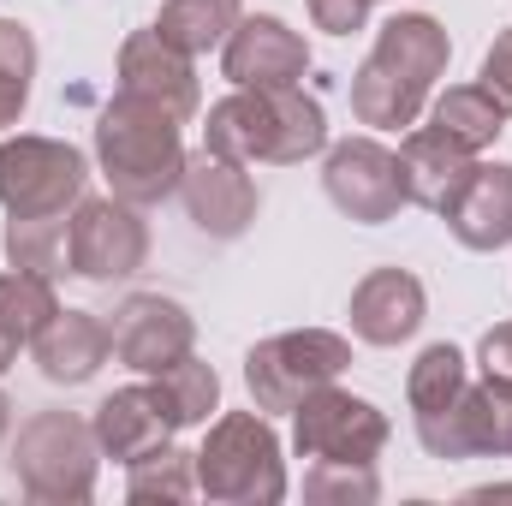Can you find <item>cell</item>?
Listing matches in <instances>:
<instances>
[{"instance_id": "cell-9", "label": "cell", "mask_w": 512, "mask_h": 506, "mask_svg": "<svg viewBox=\"0 0 512 506\" xmlns=\"http://www.w3.org/2000/svg\"><path fill=\"white\" fill-rule=\"evenodd\" d=\"M149 256V233L126 197H90L66 221V268L84 280H126Z\"/></svg>"}, {"instance_id": "cell-3", "label": "cell", "mask_w": 512, "mask_h": 506, "mask_svg": "<svg viewBox=\"0 0 512 506\" xmlns=\"http://www.w3.org/2000/svg\"><path fill=\"white\" fill-rule=\"evenodd\" d=\"M96 155H102L114 197H126V203H161L185 173L179 120L131 90H120V102H108V114L96 126Z\"/></svg>"}, {"instance_id": "cell-28", "label": "cell", "mask_w": 512, "mask_h": 506, "mask_svg": "<svg viewBox=\"0 0 512 506\" xmlns=\"http://www.w3.org/2000/svg\"><path fill=\"white\" fill-rule=\"evenodd\" d=\"M191 489H197V465L185 459V453H173V447H161V453H149V459H137L131 465V501H191Z\"/></svg>"}, {"instance_id": "cell-10", "label": "cell", "mask_w": 512, "mask_h": 506, "mask_svg": "<svg viewBox=\"0 0 512 506\" xmlns=\"http://www.w3.org/2000/svg\"><path fill=\"white\" fill-rule=\"evenodd\" d=\"M328 197L334 209H346L352 221L376 227V221H393L411 197H405V173H399V155L370 143V137H352L328 155Z\"/></svg>"}, {"instance_id": "cell-31", "label": "cell", "mask_w": 512, "mask_h": 506, "mask_svg": "<svg viewBox=\"0 0 512 506\" xmlns=\"http://www.w3.org/2000/svg\"><path fill=\"white\" fill-rule=\"evenodd\" d=\"M483 90L512 114V30L495 36V48H489V60H483Z\"/></svg>"}, {"instance_id": "cell-7", "label": "cell", "mask_w": 512, "mask_h": 506, "mask_svg": "<svg viewBox=\"0 0 512 506\" xmlns=\"http://www.w3.org/2000/svg\"><path fill=\"white\" fill-rule=\"evenodd\" d=\"M292 417V447L310 465H376V453L387 447V417L370 399L340 393L334 381L304 393Z\"/></svg>"}, {"instance_id": "cell-2", "label": "cell", "mask_w": 512, "mask_h": 506, "mask_svg": "<svg viewBox=\"0 0 512 506\" xmlns=\"http://www.w3.org/2000/svg\"><path fill=\"white\" fill-rule=\"evenodd\" d=\"M322 143H328L322 108L310 96H298V84L239 90V96L215 102L209 126H203V149L233 155V161H274V167H292V161L316 155Z\"/></svg>"}, {"instance_id": "cell-21", "label": "cell", "mask_w": 512, "mask_h": 506, "mask_svg": "<svg viewBox=\"0 0 512 506\" xmlns=\"http://www.w3.org/2000/svg\"><path fill=\"white\" fill-rule=\"evenodd\" d=\"M471 453H512V381L489 376L477 387H465L459 399V459Z\"/></svg>"}, {"instance_id": "cell-20", "label": "cell", "mask_w": 512, "mask_h": 506, "mask_svg": "<svg viewBox=\"0 0 512 506\" xmlns=\"http://www.w3.org/2000/svg\"><path fill=\"white\" fill-rule=\"evenodd\" d=\"M477 161H471V149H459L453 137H441L435 126L411 131L405 137V149H399V173H405V197L411 203H423V209H447V197L465 185V173H471Z\"/></svg>"}, {"instance_id": "cell-6", "label": "cell", "mask_w": 512, "mask_h": 506, "mask_svg": "<svg viewBox=\"0 0 512 506\" xmlns=\"http://www.w3.org/2000/svg\"><path fill=\"white\" fill-rule=\"evenodd\" d=\"M352 364V346L328 328H304V334H274L245 358V387H251L256 411H298L304 393L328 387Z\"/></svg>"}, {"instance_id": "cell-11", "label": "cell", "mask_w": 512, "mask_h": 506, "mask_svg": "<svg viewBox=\"0 0 512 506\" xmlns=\"http://www.w3.org/2000/svg\"><path fill=\"white\" fill-rule=\"evenodd\" d=\"M179 191H185L191 221L209 239H239L256 221V185H251V173H245V161H233V155L203 149L197 161H185Z\"/></svg>"}, {"instance_id": "cell-23", "label": "cell", "mask_w": 512, "mask_h": 506, "mask_svg": "<svg viewBox=\"0 0 512 506\" xmlns=\"http://www.w3.org/2000/svg\"><path fill=\"white\" fill-rule=\"evenodd\" d=\"M435 131L477 155V149H489V143L507 131V108H501L483 84H459V90H447V96L435 102Z\"/></svg>"}, {"instance_id": "cell-33", "label": "cell", "mask_w": 512, "mask_h": 506, "mask_svg": "<svg viewBox=\"0 0 512 506\" xmlns=\"http://www.w3.org/2000/svg\"><path fill=\"white\" fill-rule=\"evenodd\" d=\"M12 358H18V340H12V334H6V328H0V370H6V364H12Z\"/></svg>"}, {"instance_id": "cell-19", "label": "cell", "mask_w": 512, "mask_h": 506, "mask_svg": "<svg viewBox=\"0 0 512 506\" xmlns=\"http://www.w3.org/2000/svg\"><path fill=\"white\" fill-rule=\"evenodd\" d=\"M36 364H42V376L48 381H90L108 358H114V334H108V322H96L90 310H60L36 340Z\"/></svg>"}, {"instance_id": "cell-5", "label": "cell", "mask_w": 512, "mask_h": 506, "mask_svg": "<svg viewBox=\"0 0 512 506\" xmlns=\"http://www.w3.org/2000/svg\"><path fill=\"white\" fill-rule=\"evenodd\" d=\"M12 471L36 501H90L96 495V429L66 411H42L18 429Z\"/></svg>"}, {"instance_id": "cell-29", "label": "cell", "mask_w": 512, "mask_h": 506, "mask_svg": "<svg viewBox=\"0 0 512 506\" xmlns=\"http://www.w3.org/2000/svg\"><path fill=\"white\" fill-rule=\"evenodd\" d=\"M310 501H376V465H310Z\"/></svg>"}, {"instance_id": "cell-27", "label": "cell", "mask_w": 512, "mask_h": 506, "mask_svg": "<svg viewBox=\"0 0 512 506\" xmlns=\"http://www.w3.org/2000/svg\"><path fill=\"white\" fill-rule=\"evenodd\" d=\"M6 256H12V268L60 274V262H66V215H30V221H12V227H6Z\"/></svg>"}, {"instance_id": "cell-30", "label": "cell", "mask_w": 512, "mask_h": 506, "mask_svg": "<svg viewBox=\"0 0 512 506\" xmlns=\"http://www.w3.org/2000/svg\"><path fill=\"white\" fill-rule=\"evenodd\" d=\"M310 18H316V30H328V36H352V30L370 18V0H310Z\"/></svg>"}, {"instance_id": "cell-4", "label": "cell", "mask_w": 512, "mask_h": 506, "mask_svg": "<svg viewBox=\"0 0 512 506\" xmlns=\"http://www.w3.org/2000/svg\"><path fill=\"white\" fill-rule=\"evenodd\" d=\"M197 465V489L209 501L227 506H274L286 495V471H280V441L256 411H233L209 429Z\"/></svg>"}, {"instance_id": "cell-18", "label": "cell", "mask_w": 512, "mask_h": 506, "mask_svg": "<svg viewBox=\"0 0 512 506\" xmlns=\"http://www.w3.org/2000/svg\"><path fill=\"white\" fill-rule=\"evenodd\" d=\"M417 322H423V286L405 268H376V274L358 280V292H352V328H358V340L399 346V340L417 334Z\"/></svg>"}, {"instance_id": "cell-1", "label": "cell", "mask_w": 512, "mask_h": 506, "mask_svg": "<svg viewBox=\"0 0 512 506\" xmlns=\"http://www.w3.org/2000/svg\"><path fill=\"white\" fill-rule=\"evenodd\" d=\"M447 30L423 12H399L387 18L376 36V54L364 60V72L352 78V108L364 126H411L429 84L447 72Z\"/></svg>"}, {"instance_id": "cell-24", "label": "cell", "mask_w": 512, "mask_h": 506, "mask_svg": "<svg viewBox=\"0 0 512 506\" xmlns=\"http://www.w3.org/2000/svg\"><path fill=\"white\" fill-rule=\"evenodd\" d=\"M54 316H60V304H54L48 274H30V268L0 274V328H6L18 346H30Z\"/></svg>"}, {"instance_id": "cell-17", "label": "cell", "mask_w": 512, "mask_h": 506, "mask_svg": "<svg viewBox=\"0 0 512 506\" xmlns=\"http://www.w3.org/2000/svg\"><path fill=\"white\" fill-rule=\"evenodd\" d=\"M441 215H447L453 239L471 245V251L512 245V167H471Z\"/></svg>"}, {"instance_id": "cell-32", "label": "cell", "mask_w": 512, "mask_h": 506, "mask_svg": "<svg viewBox=\"0 0 512 506\" xmlns=\"http://www.w3.org/2000/svg\"><path fill=\"white\" fill-rule=\"evenodd\" d=\"M483 370L512 381V322H501V328H489V334H483Z\"/></svg>"}, {"instance_id": "cell-25", "label": "cell", "mask_w": 512, "mask_h": 506, "mask_svg": "<svg viewBox=\"0 0 512 506\" xmlns=\"http://www.w3.org/2000/svg\"><path fill=\"white\" fill-rule=\"evenodd\" d=\"M155 387H161L167 411L179 417V429L209 423V411H215V399H221V381H215V370H209V364H197L191 352H185L179 364H167V370L155 376Z\"/></svg>"}, {"instance_id": "cell-34", "label": "cell", "mask_w": 512, "mask_h": 506, "mask_svg": "<svg viewBox=\"0 0 512 506\" xmlns=\"http://www.w3.org/2000/svg\"><path fill=\"white\" fill-rule=\"evenodd\" d=\"M0 435H6V399H0Z\"/></svg>"}, {"instance_id": "cell-8", "label": "cell", "mask_w": 512, "mask_h": 506, "mask_svg": "<svg viewBox=\"0 0 512 506\" xmlns=\"http://www.w3.org/2000/svg\"><path fill=\"white\" fill-rule=\"evenodd\" d=\"M84 191V155L54 137H6L0 143V203L12 221L66 215Z\"/></svg>"}, {"instance_id": "cell-22", "label": "cell", "mask_w": 512, "mask_h": 506, "mask_svg": "<svg viewBox=\"0 0 512 506\" xmlns=\"http://www.w3.org/2000/svg\"><path fill=\"white\" fill-rule=\"evenodd\" d=\"M233 24H239V0H167L161 18H155L161 42H173L179 54H209V48H221V42L233 36Z\"/></svg>"}, {"instance_id": "cell-12", "label": "cell", "mask_w": 512, "mask_h": 506, "mask_svg": "<svg viewBox=\"0 0 512 506\" xmlns=\"http://www.w3.org/2000/svg\"><path fill=\"white\" fill-rule=\"evenodd\" d=\"M108 334H114V358L137 370V376H161L167 364H179L185 352H191V316L173 304V298H155V292H143V298H126L120 304V316L108 322Z\"/></svg>"}, {"instance_id": "cell-14", "label": "cell", "mask_w": 512, "mask_h": 506, "mask_svg": "<svg viewBox=\"0 0 512 506\" xmlns=\"http://www.w3.org/2000/svg\"><path fill=\"white\" fill-rule=\"evenodd\" d=\"M221 66L239 90H280V84H298L310 72V48L280 18H239Z\"/></svg>"}, {"instance_id": "cell-16", "label": "cell", "mask_w": 512, "mask_h": 506, "mask_svg": "<svg viewBox=\"0 0 512 506\" xmlns=\"http://www.w3.org/2000/svg\"><path fill=\"white\" fill-rule=\"evenodd\" d=\"M120 90L167 108L173 120H191L197 114V72H191V54H179L173 42H161V30H137L126 48H120Z\"/></svg>"}, {"instance_id": "cell-15", "label": "cell", "mask_w": 512, "mask_h": 506, "mask_svg": "<svg viewBox=\"0 0 512 506\" xmlns=\"http://www.w3.org/2000/svg\"><path fill=\"white\" fill-rule=\"evenodd\" d=\"M465 358L453 346H429L411 364V411H417V435L435 459H459V399H465Z\"/></svg>"}, {"instance_id": "cell-26", "label": "cell", "mask_w": 512, "mask_h": 506, "mask_svg": "<svg viewBox=\"0 0 512 506\" xmlns=\"http://www.w3.org/2000/svg\"><path fill=\"white\" fill-rule=\"evenodd\" d=\"M30 78H36V42L18 18H0V131L24 114Z\"/></svg>"}, {"instance_id": "cell-13", "label": "cell", "mask_w": 512, "mask_h": 506, "mask_svg": "<svg viewBox=\"0 0 512 506\" xmlns=\"http://www.w3.org/2000/svg\"><path fill=\"white\" fill-rule=\"evenodd\" d=\"M90 429H96V447H102L108 459L137 465V459H149V453L173 447L179 417L167 411L161 387H155V381H143V387H120V393H108V399L96 405V423H90Z\"/></svg>"}]
</instances>
